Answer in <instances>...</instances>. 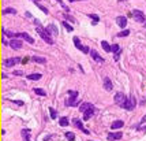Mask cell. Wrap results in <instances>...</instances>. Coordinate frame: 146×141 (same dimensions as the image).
Returning a JSON list of instances; mask_svg holds the SVG:
<instances>
[{
    "label": "cell",
    "instance_id": "6da1fadb",
    "mask_svg": "<svg viewBox=\"0 0 146 141\" xmlns=\"http://www.w3.org/2000/svg\"><path fill=\"white\" fill-rule=\"evenodd\" d=\"M37 33L42 37V40H44L47 44H53V40H52V37H51V34H49V32H48L47 29H44V27H41V26H38L37 29Z\"/></svg>",
    "mask_w": 146,
    "mask_h": 141
},
{
    "label": "cell",
    "instance_id": "7a4b0ae2",
    "mask_svg": "<svg viewBox=\"0 0 146 141\" xmlns=\"http://www.w3.org/2000/svg\"><path fill=\"white\" fill-rule=\"evenodd\" d=\"M135 106H137V101H135V97L134 96H130L127 97V100L124 101V104H123V108L127 110V111H131V110L135 108Z\"/></svg>",
    "mask_w": 146,
    "mask_h": 141
},
{
    "label": "cell",
    "instance_id": "3957f363",
    "mask_svg": "<svg viewBox=\"0 0 146 141\" xmlns=\"http://www.w3.org/2000/svg\"><path fill=\"white\" fill-rule=\"evenodd\" d=\"M76 99H78V92L76 91H68V99H67V101H66V104H67L68 107L75 106Z\"/></svg>",
    "mask_w": 146,
    "mask_h": 141
},
{
    "label": "cell",
    "instance_id": "277c9868",
    "mask_svg": "<svg viewBox=\"0 0 146 141\" xmlns=\"http://www.w3.org/2000/svg\"><path fill=\"white\" fill-rule=\"evenodd\" d=\"M131 17L134 18L137 22H141V24H145V14H143L142 11H139V10H134V11L131 12Z\"/></svg>",
    "mask_w": 146,
    "mask_h": 141
},
{
    "label": "cell",
    "instance_id": "5b68a950",
    "mask_svg": "<svg viewBox=\"0 0 146 141\" xmlns=\"http://www.w3.org/2000/svg\"><path fill=\"white\" fill-rule=\"evenodd\" d=\"M20 37H14V38H11V40H10V47L12 48V49H20V48H22V40H19Z\"/></svg>",
    "mask_w": 146,
    "mask_h": 141
},
{
    "label": "cell",
    "instance_id": "8992f818",
    "mask_svg": "<svg viewBox=\"0 0 146 141\" xmlns=\"http://www.w3.org/2000/svg\"><path fill=\"white\" fill-rule=\"evenodd\" d=\"M73 41H74V45H75V47L78 48L79 51H82L83 53H88V52H90V49H89L88 47H85V45H82V44H81V40H79L78 37H74V38H73Z\"/></svg>",
    "mask_w": 146,
    "mask_h": 141
},
{
    "label": "cell",
    "instance_id": "52a82bcc",
    "mask_svg": "<svg viewBox=\"0 0 146 141\" xmlns=\"http://www.w3.org/2000/svg\"><path fill=\"white\" fill-rule=\"evenodd\" d=\"M113 100H115V103L119 104V106L122 107L123 104H124V101L127 100V97H126V94H124V93H122V92H117V93L115 94V99H113Z\"/></svg>",
    "mask_w": 146,
    "mask_h": 141
},
{
    "label": "cell",
    "instance_id": "ba28073f",
    "mask_svg": "<svg viewBox=\"0 0 146 141\" xmlns=\"http://www.w3.org/2000/svg\"><path fill=\"white\" fill-rule=\"evenodd\" d=\"M20 63V58H10V59H6L4 60V66L6 67H12V66Z\"/></svg>",
    "mask_w": 146,
    "mask_h": 141
},
{
    "label": "cell",
    "instance_id": "9c48e42d",
    "mask_svg": "<svg viewBox=\"0 0 146 141\" xmlns=\"http://www.w3.org/2000/svg\"><path fill=\"white\" fill-rule=\"evenodd\" d=\"M94 112H96V107L94 106H91L90 108H88L86 111H83V120H89L94 115Z\"/></svg>",
    "mask_w": 146,
    "mask_h": 141
},
{
    "label": "cell",
    "instance_id": "30bf717a",
    "mask_svg": "<svg viewBox=\"0 0 146 141\" xmlns=\"http://www.w3.org/2000/svg\"><path fill=\"white\" fill-rule=\"evenodd\" d=\"M73 122H74V125H75V126L78 127L79 130H81V132H83V133H86V134H89V130L83 127V125H82L81 119H78V118H74V120H73Z\"/></svg>",
    "mask_w": 146,
    "mask_h": 141
},
{
    "label": "cell",
    "instance_id": "8fae6325",
    "mask_svg": "<svg viewBox=\"0 0 146 141\" xmlns=\"http://www.w3.org/2000/svg\"><path fill=\"white\" fill-rule=\"evenodd\" d=\"M20 134L23 137V141H30V136H32V129H22L20 130Z\"/></svg>",
    "mask_w": 146,
    "mask_h": 141
},
{
    "label": "cell",
    "instance_id": "7c38bea8",
    "mask_svg": "<svg viewBox=\"0 0 146 141\" xmlns=\"http://www.w3.org/2000/svg\"><path fill=\"white\" fill-rule=\"evenodd\" d=\"M122 137H123V133H122V132H116V133H108V140H111V141L120 140Z\"/></svg>",
    "mask_w": 146,
    "mask_h": 141
},
{
    "label": "cell",
    "instance_id": "4fadbf2b",
    "mask_svg": "<svg viewBox=\"0 0 146 141\" xmlns=\"http://www.w3.org/2000/svg\"><path fill=\"white\" fill-rule=\"evenodd\" d=\"M90 55H91V58L94 59V60H97L98 63H102L104 62V58H102L101 55H100L97 51H94V49H90Z\"/></svg>",
    "mask_w": 146,
    "mask_h": 141
},
{
    "label": "cell",
    "instance_id": "5bb4252c",
    "mask_svg": "<svg viewBox=\"0 0 146 141\" xmlns=\"http://www.w3.org/2000/svg\"><path fill=\"white\" fill-rule=\"evenodd\" d=\"M116 22H117V25H119L122 29H124V27L127 26V18L126 17H122V15H120V17H117Z\"/></svg>",
    "mask_w": 146,
    "mask_h": 141
},
{
    "label": "cell",
    "instance_id": "9a60e30c",
    "mask_svg": "<svg viewBox=\"0 0 146 141\" xmlns=\"http://www.w3.org/2000/svg\"><path fill=\"white\" fill-rule=\"evenodd\" d=\"M123 125H124V122H123V120H115V122H112L111 129L117 130V129H120V127H123Z\"/></svg>",
    "mask_w": 146,
    "mask_h": 141
},
{
    "label": "cell",
    "instance_id": "2e32d148",
    "mask_svg": "<svg viewBox=\"0 0 146 141\" xmlns=\"http://www.w3.org/2000/svg\"><path fill=\"white\" fill-rule=\"evenodd\" d=\"M20 38H23V40H26L27 43H29V44H34V38L33 37H30L29 34H27V33H20Z\"/></svg>",
    "mask_w": 146,
    "mask_h": 141
},
{
    "label": "cell",
    "instance_id": "e0dca14e",
    "mask_svg": "<svg viewBox=\"0 0 146 141\" xmlns=\"http://www.w3.org/2000/svg\"><path fill=\"white\" fill-rule=\"evenodd\" d=\"M104 88L107 89V91H112V88H113V85H112L111 79L108 78V77H105L104 78Z\"/></svg>",
    "mask_w": 146,
    "mask_h": 141
},
{
    "label": "cell",
    "instance_id": "ac0fdd59",
    "mask_svg": "<svg viewBox=\"0 0 146 141\" xmlns=\"http://www.w3.org/2000/svg\"><path fill=\"white\" fill-rule=\"evenodd\" d=\"M41 74L40 73H36V74H29L27 75V79H30V81H37V79H40L41 78Z\"/></svg>",
    "mask_w": 146,
    "mask_h": 141
},
{
    "label": "cell",
    "instance_id": "d6986e66",
    "mask_svg": "<svg viewBox=\"0 0 146 141\" xmlns=\"http://www.w3.org/2000/svg\"><path fill=\"white\" fill-rule=\"evenodd\" d=\"M47 30L49 32V34H51V33H53L55 36H57V33H59V32H57V27H56L55 25H49V26L47 27Z\"/></svg>",
    "mask_w": 146,
    "mask_h": 141
},
{
    "label": "cell",
    "instance_id": "ffe728a7",
    "mask_svg": "<svg viewBox=\"0 0 146 141\" xmlns=\"http://www.w3.org/2000/svg\"><path fill=\"white\" fill-rule=\"evenodd\" d=\"M91 106H93L91 103H82V104H81V107H79V111L83 112V111H86L88 108H90Z\"/></svg>",
    "mask_w": 146,
    "mask_h": 141
},
{
    "label": "cell",
    "instance_id": "44dd1931",
    "mask_svg": "<svg viewBox=\"0 0 146 141\" xmlns=\"http://www.w3.org/2000/svg\"><path fill=\"white\" fill-rule=\"evenodd\" d=\"M32 60H33V62H36V63H45V62H47V59L41 58V56H33Z\"/></svg>",
    "mask_w": 146,
    "mask_h": 141
},
{
    "label": "cell",
    "instance_id": "7402d4cb",
    "mask_svg": "<svg viewBox=\"0 0 146 141\" xmlns=\"http://www.w3.org/2000/svg\"><path fill=\"white\" fill-rule=\"evenodd\" d=\"M101 47L107 51V52H112V45H109L107 41H101Z\"/></svg>",
    "mask_w": 146,
    "mask_h": 141
},
{
    "label": "cell",
    "instance_id": "603a6c76",
    "mask_svg": "<svg viewBox=\"0 0 146 141\" xmlns=\"http://www.w3.org/2000/svg\"><path fill=\"white\" fill-rule=\"evenodd\" d=\"M34 93L38 94V96H47V92L44 91V89H41V88H34Z\"/></svg>",
    "mask_w": 146,
    "mask_h": 141
},
{
    "label": "cell",
    "instance_id": "cb8c5ba5",
    "mask_svg": "<svg viewBox=\"0 0 146 141\" xmlns=\"http://www.w3.org/2000/svg\"><path fill=\"white\" fill-rule=\"evenodd\" d=\"M59 125H60V126H68V119H67V117H61L60 119H59Z\"/></svg>",
    "mask_w": 146,
    "mask_h": 141
},
{
    "label": "cell",
    "instance_id": "d4e9b609",
    "mask_svg": "<svg viewBox=\"0 0 146 141\" xmlns=\"http://www.w3.org/2000/svg\"><path fill=\"white\" fill-rule=\"evenodd\" d=\"M112 52H113L115 55H120V52H122V49H120L119 44H113V45H112Z\"/></svg>",
    "mask_w": 146,
    "mask_h": 141
},
{
    "label": "cell",
    "instance_id": "484cf974",
    "mask_svg": "<svg viewBox=\"0 0 146 141\" xmlns=\"http://www.w3.org/2000/svg\"><path fill=\"white\" fill-rule=\"evenodd\" d=\"M64 136L67 137V140H70V141H74V140H75V134H74V133H71V132H67Z\"/></svg>",
    "mask_w": 146,
    "mask_h": 141
},
{
    "label": "cell",
    "instance_id": "4316f807",
    "mask_svg": "<svg viewBox=\"0 0 146 141\" xmlns=\"http://www.w3.org/2000/svg\"><path fill=\"white\" fill-rule=\"evenodd\" d=\"M63 26H64V29L66 30H67V32H73V26H71V25L70 24H67V22H66V21H63Z\"/></svg>",
    "mask_w": 146,
    "mask_h": 141
},
{
    "label": "cell",
    "instance_id": "83f0119b",
    "mask_svg": "<svg viewBox=\"0 0 146 141\" xmlns=\"http://www.w3.org/2000/svg\"><path fill=\"white\" fill-rule=\"evenodd\" d=\"M3 14H17V10L15 8H6V10H3Z\"/></svg>",
    "mask_w": 146,
    "mask_h": 141
},
{
    "label": "cell",
    "instance_id": "f1b7e54d",
    "mask_svg": "<svg viewBox=\"0 0 146 141\" xmlns=\"http://www.w3.org/2000/svg\"><path fill=\"white\" fill-rule=\"evenodd\" d=\"M128 34H130V30L126 29V30H122L117 36H119V37H126V36H128Z\"/></svg>",
    "mask_w": 146,
    "mask_h": 141
},
{
    "label": "cell",
    "instance_id": "f546056e",
    "mask_svg": "<svg viewBox=\"0 0 146 141\" xmlns=\"http://www.w3.org/2000/svg\"><path fill=\"white\" fill-rule=\"evenodd\" d=\"M49 112H51V118H52V119H56V118H57V112H56L52 107L49 108Z\"/></svg>",
    "mask_w": 146,
    "mask_h": 141
},
{
    "label": "cell",
    "instance_id": "4dcf8cb0",
    "mask_svg": "<svg viewBox=\"0 0 146 141\" xmlns=\"http://www.w3.org/2000/svg\"><path fill=\"white\" fill-rule=\"evenodd\" d=\"M89 17H90L91 19H93V24H96V22H98V21H100V17H98V15L91 14V15H89Z\"/></svg>",
    "mask_w": 146,
    "mask_h": 141
},
{
    "label": "cell",
    "instance_id": "1f68e13d",
    "mask_svg": "<svg viewBox=\"0 0 146 141\" xmlns=\"http://www.w3.org/2000/svg\"><path fill=\"white\" fill-rule=\"evenodd\" d=\"M12 103L18 104V106H23V101H20V100H11Z\"/></svg>",
    "mask_w": 146,
    "mask_h": 141
},
{
    "label": "cell",
    "instance_id": "d6a6232c",
    "mask_svg": "<svg viewBox=\"0 0 146 141\" xmlns=\"http://www.w3.org/2000/svg\"><path fill=\"white\" fill-rule=\"evenodd\" d=\"M64 18L67 19V21H70V22H74V21H75V19H74L73 17H70V15H64Z\"/></svg>",
    "mask_w": 146,
    "mask_h": 141
},
{
    "label": "cell",
    "instance_id": "836d02e7",
    "mask_svg": "<svg viewBox=\"0 0 146 141\" xmlns=\"http://www.w3.org/2000/svg\"><path fill=\"white\" fill-rule=\"evenodd\" d=\"M14 74H15V75H22V74H23V71H20V70H17V71H14Z\"/></svg>",
    "mask_w": 146,
    "mask_h": 141
},
{
    "label": "cell",
    "instance_id": "e575fe53",
    "mask_svg": "<svg viewBox=\"0 0 146 141\" xmlns=\"http://www.w3.org/2000/svg\"><path fill=\"white\" fill-rule=\"evenodd\" d=\"M68 1H81V0H68Z\"/></svg>",
    "mask_w": 146,
    "mask_h": 141
},
{
    "label": "cell",
    "instance_id": "d590c367",
    "mask_svg": "<svg viewBox=\"0 0 146 141\" xmlns=\"http://www.w3.org/2000/svg\"><path fill=\"white\" fill-rule=\"evenodd\" d=\"M33 1H38V0H33Z\"/></svg>",
    "mask_w": 146,
    "mask_h": 141
},
{
    "label": "cell",
    "instance_id": "8d00e7d4",
    "mask_svg": "<svg viewBox=\"0 0 146 141\" xmlns=\"http://www.w3.org/2000/svg\"><path fill=\"white\" fill-rule=\"evenodd\" d=\"M145 27H146V22H145Z\"/></svg>",
    "mask_w": 146,
    "mask_h": 141
},
{
    "label": "cell",
    "instance_id": "74e56055",
    "mask_svg": "<svg viewBox=\"0 0 146 141\" xmlns=\"http://www.w3.org/2000/svg\"><path fill=\"white\" fill-rule=\"evenodd\" d=\"M57 1H60V0H57Z\"/></svg>",
    "mask_w": 146,
    "mask_h": 141
},
{
    "label": "cell",
    "instance_id": "f35d334b",
    "mask_svg": "<svg viewBox=\"0 0 146 141\" xmlns=\"http://www.w3.org/2000/svg\"><path fill=\"white\" fill-rule=\"evenodd\" d=\"M145 130H146V127H145Z\"/></svg>",
    "mask_w": 146,
    "mask_h": 141
}]
</instances>
